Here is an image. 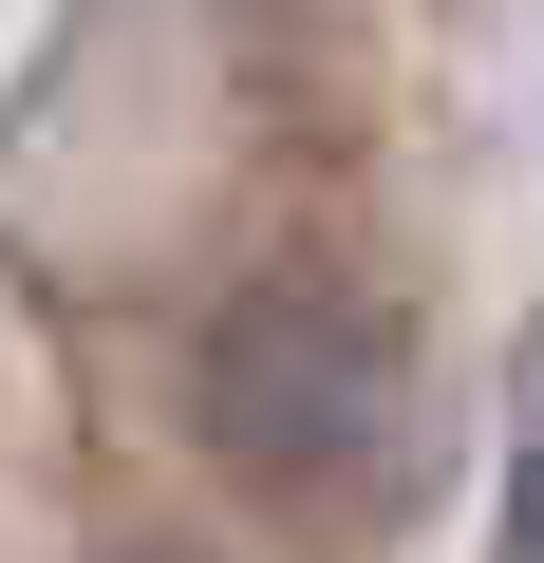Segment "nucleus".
<instances>
[{
	"instance_id": "nucleus-1",
	"label": "nucleus",
	"mask_w": 544,
	"mask_h": 563,
	"mask_svg": "<svg viewBox=\"0 0 544 563\" xmlns=\"http://www.w3.org/2000/svg\"><path fill=\"white\" fill-rule=\"evenodd\" d=\"M395 432H413V357H395V320L357 301V282L282 263V282H244V301L207 320V451L244 488H282V507L376 488Z\"/></svg>"
},
{
	"instance_id": "nucleus-2",
	"label": "nucleus",
	"mask_w": 544,
	"mask_h": 563,
	"mask_svg": "<svg viewBox=\"0 0 544 563\" xmlns=\"http://www.w3.org/2000/svg\"><path fill=\"white\" fill-rule=\"evenodd\" d=\"M488 563H544V376H525V432H507V526H488Z\"/></svg>"
}]
</instances>
